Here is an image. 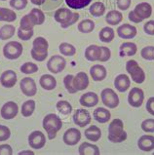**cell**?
Returning <instances> with one entry per match:
<instances>
[{"mask_svg":"<svg viewBox=\"0 0 154 155\" xmlns=\"http://www.w3.org/2000/svg\"><path fill=\"white\" fill-rule=\"evenodd\" d=\"M128 135L124 131V123L119 118H115L108 126V140L113 143H119L127 140Z\"/></svg>","mask_w":154,"mask_h":155,"instance_id":"6da1fadb","label":"cell"},{"mask_svg":"<svg viewBox=\"0 0 154 155\" xmlns=\"http://www.w3.org/2000/svg\"><path fill=\"white\" fill-rule=\"evenodd\" d=\"M42 126L47 133L48 139L54 140L57 137V133L63 127V121L57 114L49 113L43 118Z\"/></svg>","mask_w":154,"mask_h":155,"instance_id":"7a4b0ae2","label":"cell"},{"mask_svg":"<svg viewBox=\"0 0 154 155\" xmlns=\"http://www.w3.org/2000/svg\"><path fill=\"white\" fill-rule=\"evenodd\" d=\"M126 70L132 77V80L137 84H142L146 80V72L139 65L138 61L130 60L126 63Z\"/></svg>","mask_w":154,"mask_h":155,"instance_id":"3957f363","label":"cell"},{"mask_svg":"<svg viewBox=\"0 0 154 155\" xmlns=\"http://www.w3.org/2000/svg\"><path fill=\"white\" fill-rule=\"evenodd\" d=\"M24 51L23 45L18 41H9L3 47V55L8 60H17Z\"/></svg>","mask_w":154,"mask_h":155,"instance_id":"277c9868","label":"cell"},{"mask_svg":"<svg viewBox=\"0 0 154 155\" xmlns=\"http://www.w3.org/2000/svg\"><path fill=\"white\" fill-rule=\"evenodd\" d=\"M100 98H102L103 104L108 108H116L118 105H119L120 100L119 97L115 93L113 89L110 88H105L100 93Z\"/></svg>","mask_w":154,"mask_h":155,"instance_id":"5b68a950","label":"cell"},{"mask_svg":"<svg viewBox=\"0 0 154 155\" xmlns=\"http://www.w3.org/2000/svg\"><path fill=\"white\" fill-rule=\"evenodd\" d=\"M67 66V61L60 55H54L52 56L49 61H47V68L50 72L54 74H58L61 72Z\"/></svg>","mask_w":154,"mask_h":155,"instance_id":"8992f818","label":"cell"},{"mask_svg":"<svg viewBox=\"0 0 154 155\" xmlns=\"http://www.w3.org/2000/svg\"><path fill=\"white\" fill-rule=\"evenodd\" d=\"M144 101V93L143 91L138 87L132 88L128 95V103L131 106L135 108L140 107Z\"/></svg>","mask_w":154,"mask_h":155,"instance_id":"52a82bcc","label":"cell"},{"mask_svg":"<svg viewBox=\"0 0 154 155\" xmlns=\"http://www.w3.org/2000/svg\"><path fill=\"white\" fill-rule=\"evenodd\" d=\"M20 88L21 93L26 97H33L37 93V87L34 79L31 77H25L20 82Z\"/></svg>","mask_w":154,"mask_h":155,"instance_id":"ba28073f","label":"cell"},{"mask_svg":"<svg viewBox=\"0 0 154 155\" xmlns=\"http://www.w3.org/2000/svg\"><path fill=\"white\" fill-rule=\"evenodd\" d=\"M28 144L33 149H41L46 144V137L41 131H33L28 136Z\"/></svg>","mask_w":154,"mask_h":155,"instance_id":"9c48e42d","label":"cell"},{"mask_svg":"<svg viewBox=\"0 0 154 155\" xmlns=\"http://www.w3.org/2000/svg\"><path fill=\"white\" fill-rule=\"evenodd\" d=\"M72 118H73L74 124L81 128H84L85 126L89 125L92 120L90 112L88 111V110L82 109V108L76 109L73 113Z\"/></svg>","mask_w":154,"mask_h":155,"instance_id":"30bf717a","label":"cell"},{"mask_svg":"<svg viewBox=\"0 0 154 155\" xmlns=\"http://www.w3.org/2000/svg\"><path fill=\"white\" fill-rule=\"evenodd\" d=\"M18 112H19V106L15 101H8V103L4 104L0 110L1 117L5 120L15 118L18 115Z\"/></svg>","mask_w":154,"mask_h":155,"instance_id":"8fae6325","label":"cell"},{"mask_svg":"<svg viewBox=\"0 0 154 155\" xmlns=\"http://www.w3.org/2000/svg\"><path fill=\"white\" fill-rule=\"evenodd\" d=\"M80 140H81V132L78 129H76V128H69V129H67L64 132L63 137L64 143L67 145H69V147L77 144L80 141Z\"/></svg>","mask_w":154,"mask_h":155,"instance_id":"7c38bea8","label":"cell"},{"mask_svg":"<svg viewBox=\"0 0 154 155\" xmlns=\"http://www.w3.org/2000/svg\"><path fill=\"white\" fill-rule=\"evenodd\" d=\"M137 33H138L137 28H136L135 25H132L129 24L121 25L120 26H118V28H117L118 36L122 39H126V40L133 39L134 37H136Z\"/></svg>","mask_w":154,"mask_h":155,"instance_id":"4fadbf2b","label":"cell"},{"mask_svg":"<svg viewBox=\"0 0 154 155\" xmlns=\"http://www.w3.org/2000/svg\"><path fill=\"white\" fill-rule=\"evenodd\" d=\"M17 83V74L14 70L9 69L3 71L0 75V84L5 88H12Z\"/></svg>","mask_w":154,"mask_h":155,"instance_id":"5bb4252c","label":"cell"},{"mask_svg":"<svg viewBox=\"0 0 154 155\" xmlns=\"http://www.w3.org/2000/svg\"><path fill=\"white\" fill-rule=\"evenodd\" d=\"M135 14L143 21L150 18L152 15V6L148 2H140L133 10Z\"/></svg>","mask_w":154,"mask_h":155,"instance_id":"9a60e30c","label":"cell"},{"mask_svg":"<svg viewBox=\"0 0 154 155\" xmlns=\"http://www.w3.org/2000/svg\"><path fill=\"white\" fill-rule=\"evenodd\" d=\"M73 16V12L68 8H60L58 9L55 14H54V19L56 21L61 24V26L68 23V21L71 19Z\"/></svg>","mask_w":154,"mask_h":155,"instance_id":"2e32d148","label":"cell"},{"mask_svg":"<svg viewBox=\"0 0 154 155\" xmlns=\"http://www.w3.org/2000/svg\"><path fill=\"white\" fill-rule=\"evenodd\" d=\"M79 103L84 107H93L99 104V96L94 92H87L80 97Z\"/></svg>","mask_w":154,"mask_h":155,"instance_id":"e0dca14e","label":"cell"},{"mask_svg":"<svg viewBox=\"0 0 154 155\" xmlns=\"http://www.w3.org/2000/svg\"><path fill=\"white\" fill-rule=\"evenodd\" d=\"M131 86V80L127 74H119L114 79V87L120 93H125Z\"/></svg>","mask_w":154,"mask_h":155,"instance_id":"ac0fdd59","label":"cell"},{"mask_svg":"<svg viewBox=\"0 0 154 155\" xmlns=\"http://www.w3.org/2000/svg\"><path fill=\"white\" fill-rule=\"evenodd\" d=\"M89 77L85 72H78L73 78V86L76 91H83L89 86Z\"/></svg>","mask_w":154,"mask_h":155,"instance_id":"d6986e66","label":"cell"},{"mask_svg":"<svg viewBox=\"0 0 154 155\" xmlns=\"http://www.w3.org/2000/svg\"><path fill=\"white\" fill-rule=\"evenodd\" d=\"M138 147L144 152H149L154 149V137L151 135H143L138 140Z\"/></svg>","mask_w":154,"mask_h":155,"instance_id":"ffe728a7","label":"cell"},{"mask_svg":"<svg viewBox=\"0 0 154 155\" xmlns=\"http://www.w3.org/2000/svg\"><path fill=\"white\" fill-rule=\"evenodd\" d=\"M90 75L96 82L103 81L107 75L106 68L103 64H94L90 68Z\"/></svg>","mask_w":154,"mask_h":155,"instance_id":"44dd1931","label":"cell"},{"mask_svg":"<svg viewBox=\"0 0 154 155\" xmlns=\"http://www.w3.org/2000/svg\"><path fill=\"white\" fill-rule=\"evenodd\" d=\"M138 52L137 44L134 42H124L119 47L120 57H132L135 56Z\"/></svg>","mask_w":154,"mask_h":155,"instance_id":"7402d4cb","label":"cell"},{"mask_svg":"<svg viewBox=\"0 0 154 155\" xmlns=\"http://www.w3.org/2000/svg\"><path fill=\"white\" fill-rule=\"evenodd\" d=\"M102 56V48L98 45H90L85 49V58L89 61H100Z\"/></svg>","mask_w":154,"mask_h":155,"instance_id":"603a6c76","label":"cell"},{"mask_svg":"<svg viewBox=\"0 0 154 155\" xmlns=\"http://www.w3.org/2000/svg\"><path fill=\"white\" fill-rule=\"evenodd\" d=\"M93 116L96 121H98L100 124H104L110 120L111 113L108 109L104 107H98L94 110Z\"/></svg>","mask_w":154,"mask_h":155,"instance_id":"cb8c5ba5","label":"cell"},{"mask_svg":"<svg viewBox=\"0 0 154 155\" xmlns=\"http://www.w3.org/2000/svg\"><path fill=\"white\" fill-rule=\"evenodd\" d=\"M39 84L44 90L51 91L57 87V80L51 74H43L39 79Z\"/></svg>","mask_w":154,"mask_h":155,"instance_id":"d4e9b609","label":"cell"},{"mask_svg":"<svg viewBox=\"0 0 154 155\" xmlns=\"http://www.w3.org/2000/svg\"><path fill=\"white\" fill-rule=\"evenodd\" d=\"M85 137L88 140L93 141V143H96V141H99L102 138V131L96 125H92L89 126L85 130Z\"/></svg>","mask_w":154,"mask_h":155,"instance_id":"484cf974","label":"cell"},{"mask_svg":"<svg viewBox=\"0 0 154 155\" xmlns=\"http://www.w3.org/2000/svg\"><path fill=\"white\" fill-rule=\"evenodd\" d=\"M78 152L81 155H99L100 153L99 147L90 143H82L79 145Z\"/></svg>","mask_w":154,"mask_h":155,"instance_id":"4316f807","label":"cell"},{"mask_svg":"<svg viewBox=\"0 0 154 155\" xmlns=\"http://www.w3.org/2000/svg\"><path fill=\"white\" fill-rule=\"evenodd\" d=\"M48 48H49V43L46 40V38L42 36H38L32 42V49L40 54H45L48 53Z\"/></svg>","mask_w":154,"mask_h":155,"instance_id":"83f0119b","label":"cell"},{"mask_svg":"<svg viewBox=\"0 0 154 155\" xmlns=\"http://www.w3.org/2000/svg\"><path fill=\"white\" fill-rule=\"evenodd\" d=\"M123 20V15L120 11L118 10H111L109 11L106 16H105V21L109 25H119Z\"/></svg>","mask_w":154,"mask_h":155,"instance_id":"f1b7e54d","label":"cell"},{"mask_svg":"<svg viewBox=\"0 0 154 155\" xmlns=\"http://www.w3.org/2000/svg\"><path fill=\"white\" fill-rule=\"evenodd\" d=\"M114 36H115V33H114L113 28H111L110 26H105L99 32L100 40L104 43H110L114 39Z\"/></svg>","mask_w":154,"mask_h":155,"instance_id":"f546056e","label":"cell"},{"mask_svg":"<svg viewBox=\"0 0 154 155\" xmlns=\"http://www.w3.org/2000/svg\"><path fill=\"white\" fill-rule=\"evenodd\" d=\"M17 20V14L12 9H7L4 7H0V21H7L13 23Z\"/></svg>","mask_w":154,"mask_h":155,"instance_id":"4dcf8cb0","label":"cell"},{"mask_svg":"<svg viewBox=\"0 0 154 155\" xmlns=\"http://www.w3.org/2000/svg\"><path fill=\"white\" fill-rule=\"evenodd\" d=\"M28 15L34 21L35 25H41L45 21V14L41 9L38 8H33L31 11L28 13Z\"/></svg>","mask_w":154,"mask_h":155,"instance_id":"1f68e13d","label":"cell"},{"mask_svg":"<svg viewBox=\"0 0 154 155\" xmlns=\"http://www.w3.org/2000/svg\"><path fill=\"white\" fill-rule=\"evenodd\" d=\"M89 12L93 17H96V18L102 17L104 15V13H105V5L100 1L94 2L90 6Z\"/></svg>","mask_w":154,"mask_h":155,"instance_id":"d6a6232c","label":"cell"},{"mask_svg":"<svg viewBox=\"0 0 154 155\" xmlns=\"http://www.w3.org/2000/svg\"><path fill=\"white\" fill-rule=\"evenodd\" d=\"M16 31L15 25H4L0 28V40H8L14 36Z\"/></svg>","mask_w":154,"mask_h":155,"instance_id":"836d02e7","label":"cell"},{"mask_svg":"<svg viewBox=\"0 0 154 155\" xmlns=\"http://www.w3.org/2000/svg\"><path fill=\"white\" fill-rule=\"evenodd\" d=\"M95 26H96L95 21H93L90 19H85L78 24L77 28L82 33H90L95 29Z\"/></svg>","mask_w":154,"mask_h":155,"instance_id":"e575fe53","label":"cell"},{"mask_svg":"<svg viewBox=\"0 0 154 155\" xmlns=\"http://www.w3.org/2000/svg\"><path fill=\"white\" fill-rule=\"evenodd\" d=\"M59 51L63 56H67V57H72L76 54V48L72 44L67 42L61 43L59 46Z\"/></svg>","mask_w":154,"mask_h":155,"instance_id":"d590c367","label":"cell"},{"mask_svg":"<svg viewBox=\"0 0 154 155\" xmlns=\"http://www.w3.org/2000/svg\"><path fill=\"white\" fill-rule=\"evenodd\" d=\"M34 109H35V101L33 100H28L21 104V112L24 117H29L33 114Z\"/></svg>","mask_w":154,"mask_h":155,"instance_id":"8d00e7d4","label":"cell"},{"mask_svg":"<svg viewBox=\"0 0 154 155\" xmlns=\"http://www.w3.org/2000/svg\"><path fill=\"white\" fill-rule=\"evenodd\" d=\"M64 1L69 9L80 10V9H83L89 5L92 0H64Z\"/></svg>","mask_w":154,"mask_h":155,"instance_id":"74e56055","label":"cell"},{"mask_svg":"<svg viewBox=\"0 0 154 155\" xmlns=\"http://www.w3.org/2000/svg\"><path fill=\"white\" fill-rule=\"evenodd\" d=\"M57 109L63 115H68L72 111V105L67 101H60L57 103Z\"/></svg>","mask_w":154,"mask_h":155,"instance_id":"f35d334b","label":"cell"},{"mask_svg":"<svg viewBox=\"0 0 154 155\" xmlns=\"http://www.w3.org/2000/svg\"><path fill=\"white\" fill-rule=\"evenodd\" d=\"M35 26V24L34 21H32V19L30 18V16L28 14V15H25L23 18L21 19V21H20V28H21L23 30H31L33 29V28Z\"/></svg>","mask_w":154,"mask_h":155,"instance_id":"ab89813d","label":"cell"},{"mask_svg":"<svg viewBox=\"0 0 154 155\" xmlns=\"http://www.w3.org/2000/svg\"><path fill=\"white\" fill-rule=\"evenodd\" d=\"M21 72L25 73V74H33L35 72L38 71V65L36 64L30 63V61H28V63L23 64V65L21 66Z\"/></svg>","mask_w":154,"mask_h":155,"instance_id":"60d3db41","label":"cell"},{"mask_svg":"<svg viewBox=\"0 0 154 155\" xmlns=\"http://www.w3.org/2000/svg\"><path fill=\"white\" fill-rule=\"evenodd\" d=\"M73 78L74 75L72 74H68L64 78V85L69 94H75V93H77L76 89L73 86Z\"/></svg>","mask_w":154,"mask_h":155,"instance_id":"b9f144b4","label":"cell"},{"mask_svg":"<svg viewBox=\"0 0 154 155\" xmlns=\"http://www.w3.org/2000/svg\"><path fill=\"white\" fill-rule=\"evenodd\" d=\"M140 56L146 61H154V46H146L140 51Z\"/></svg>","mask_w":154,"mask_h":155,"instance_id":"7bdbcfd3","label":"cell"},{"mask_svg":"<svg viewBox=\"0 0 154 155\" xmlns=\"http://www.w3.org/2000/svg\"><path fill=\"white\" fill-rule=\"evenodd\" d=\"M140 127H142L143 131L146 133H154V119L149 118L143 120Z\"/></svg>","mask_w":154,"mask_h":155,"instance_id":"ee69618b","label":"cell"},{"mask_svg":"<svg viewBox=\"0 0 154 155\" xmlns=\"http://www.w3.org/2000/svg\"><path fill=\"white\" fill-rule=\"evenodd\" d=\"M17 34H18V37H19L20 39H21V40H24V41H28L29 40L30 38H31L33 36V34H34V31H33V29L31 30H23L21 28H18L17 30Z\"/></svg>","mask_w":154,"mask_h":155,"instance_id":"f6af8a7d","label":"cell"},{"mask_svg":"<svg viewBox=\"0 0 154 155\" xmlns=\"http://www.w3.org/2000/svg\"><path fill=\"white\" fill-rule=\"evenodd\" d=\"M28 0H10V6L15 10H24L28 6Z\"/></svg>","mask_w":154,"mask_h":155,"instance_id":"bcb514c9","label":"cell"},{"mask_svg":"<svg viewBox=\"0 0 154 155\" xmlns=\"http://www.w3.org/2000/svg\"><path fill=\"white\" fill-rule=\"evenodd\" d=\"M11 137V131L7 126L0 125V141H5Z\"/></svg>","mask_w":154,"mask_h":155,"instance_id":"7dc6e473","label":"cell"},{"mask_svg":"<svg viewBox=\"0 0 154 155\" xmlns=\"http://www.w3.org/2000/svg\"><path fill=\"white\" fill-rule=\"evenodd\" d=\"M102 56L100 58V61H102V63H105V61H107L110 60L111 58V51L109 48L105 47V46H102Z\"/></svg>","mask_w":154,"mask_h":155,"instance_id":"c3c4849f","label":"cell"},{"mask_svg":"<svg viewBox=\"0 0 154 155\" xmlns=\"http://www.w3.org/2000/svg\"><path fill=\"white\" fill-rule=\"evenodd\" d=\"M132 0H116V4L118 9H120L121 11L128 10L131 6Z\"/></svg>","mask_w":154,"mask_h":155,"instance_id":"681fc988","label":"cell"},{"mask_svg":"<svg viewBox=\"0 0 154 155\" xmlns=\"http://www.w3.org/2000/svg\"><path fill=\"white\" fill-rule=\"evenodd\" d=\"M143 30L148 35H154V20L146 21L143 25Z\"/></svg>","mask_w":154,"mask_h":155,"instance_id":"f907efd6","label":"cell"},{"mask_svg":"<svg viewBox=\"0 0 154 155\" xmlns=\"http://www.w3.org/2000/svg\"><path fill=\"white\" fill-rule=\"evenodd\" d=\"M30 55H31L32 59L37 61H43L46 60V58L48 57V53H45V54H40V53L35 52L33 49L30 50Z\"/></svg>","mask_w":154,"mask_h":155,"instance_id":"816d5d0a","label":"cell"},{"mask_svg":"<svg viewBox=\"0 0 154 155\" xmlns=\"http://www.w3.org/2000/svg\"><path fill=\"white\" fill-rule=\"evenodd\" d=\"M13 149L9 144H1L0 145V155H12Z\"/></svg>","mask_w":154,"mask_h":155,"instance_id":"f5cc1de1","label":"cell"},{"mask_svg":"<svg viewBox=\"0 0 154 155\" xmlns=\"http://www.w3.org/2000/svg\"><path fill=\"white\" fill-rule=\"evenodd\" d=\"M79 18H80V15H79L78 13H76V12H74L71 19H70V20L68 21V23H67V24H65V25H61V28H69V26H71L72 25H74V24H75L76 21L79 20Z\"/></svg>","mask_w":154,"mask_h":155,"instance_id":"db71d44e","label":"cell"},{"mask_svg":"<svg viewBox=\"0 0 154 155\" xmlns=\"http://www.w3.org/2000/svg\"><path fill=\"white\" fill-rule=\"evenodd\" d=\"M146 108L149 114H151L154 116V97H151L147 100V103L146 105Z\"/></svg>","mask_w":154,"mask_h":155,"instance_id":"11a10c76","label":"cell"},{"mask_svg":"<svg viewBox=\"0 0 154 155\" xmlns=\"http://www.w3.org/2000/svg\"><path fill=\"white\" fill-rule=\"evenodd\" d=\"M128 18H129V20L131 21H133V23L135 24H139V23H142L143 20L140 19V18H139L137 15L135 14V12L134 11H131L129 13V15H128Z\"/></svg>","mask_w":154,"mask_h":155,"instance_id":"9f6ffc18","label":"cell"},{"mask_svg":"<svg viewBox=\"0 0 154 155\" xmlns=\"http://www.w3.org/2000/svg\"><path fill=\"white\" fill-rule=\"evenodd\" d=\"M30 2H31L32 4H34V5L41 6L46 2V0H30Z\"/></svg>","mask_w":154,"mask_h":155,"instance_id":"6f0895ef","label":"cell"},{"mask_svg":"<svg viewBox=\"0 0 154 155\" xmlns=\"http://www.w3.org/2000/svg\"><path fill=\"white\" fill-rule=\"evenodd\" d=\"M19 154L20 155H21V154H34V152L31 151V150H24V151L19 152Z\"/></svg>","mask_w":154,"mask_h":155,"instance_id":"680465c9","label":"cell"},{"mask_svg":"<svg viewBox=\"0 0 154 155\" xmlns=\"http://www.w3.org/2000/svg\"><path fill=\"white\" fill-rule=\"evenodd\" d=\"M51 1H60V0H51Z\"/></svg>","mask_w":154,"mask_h":155,"instance_id":"91938a15","label":"cell"},{"mask_svg":"<svg viewBox=\"0 0 154 155\" xmlns=\"http://www.w3.org/2000/svg\"><path fill=\"white\" fill-rule=\"evenodd\" d=\"M1 1H6V0H1Z\"/></svg>","mask_w":154,"mask_h":155,"instance_id":"94428289","label":"cell"},{"mask_svg":"<svg viewBox=\"0 0 154 155\" xmlns=\"http://www.w3.org/2000/svg\"><path fill=\"white\" fill-rule=\"evenodd\" d=\"M153 154H154V152H153Z\"/></svg>","mask_w":154,"mask_h":155,"instance_id":"6125c7cd","label":"cell"}]
</instances>
